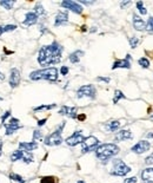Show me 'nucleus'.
<instances>
[{
    "instance_id": "f257e3e1",
    "label": "nucleus",
    "mask_w": 153,
    "mask_h": 183,
    "mask_svg": "<svg viewBox=\"0 0 153 183\" xmlns=\"http://www.w3.org/2000/svg\"><path fill=\"white\" fill-rule=\"evenodd\" d=\"M64 47L57 40L52 42L50 45H44L40 47L38 53V63L41 66H49L58 64L61 60Z\"/></svg>"
},
{
    "instance_id": "f03ea898",
    "label": "nucleus",
    "mask_w": 153,
    "mask_h": 183,
    "mask_svg": "<svg viewBox=\"0 0 153 183\" xmlns=\"http://www.w3.org/2000/svg\"><path fill=\"white\" fill-rule=\"evenodd\" d=\"M120 151V148L114 143H104L99 144V147L95 149V157L101 162H107L114 156H117Z\"/></svg>"
},
{
    "instance_id": "7ed1b4c3",
    "label": "nucleus",
    "mask_w": 153,
    "mask_h": 183,
    "mask_svg": "<svg viewBox=\"0 0 153 183\" xmlns=\"http://www.w3.org/2000/svg\"><path fill=\"white\" fill-rule=\"evenodd\" d=\"M59 71L57 67H45L41 70H35L30 73L31 80H49V82H57L58 80Z\"/></svg>"
},
{
    "instance_id": "20e7f679",
    "label": "nucleus",
    "mask_w": 153,
    "mask_h": 183,
    "mask_svg": "<svg viewBox=\"0 0 153 183\" xmlns=\"http://www.w3.org/2000/svg\"><path fill=\"white\" fill-rule=\"evenodd\" d=\"M65 125H66V122H61L60 125H58L52 133L47 135L44 139V144L47 147H55V145H60V144L64 142L63 141V131L65 129Z\"/></svg>"
},
{
    "instance_id": "39448f33",
    "label": "nucleus",
    "mask_w": 153,
    "mask_h": 183,
    "mask_svg": "<svg viewBox=\"0 0 153 183\" xmlns=\"http://www.w3.org/2000/svg\"><path fill=\"white\" fill-rule=\"evenodd\" d=\"M113 167H112V170H111V175H114V176H126L128 172L132 170L131 167H128L125 162L120 158H116L113 160Z\"/></svg>"
},
{
    "instance_id": "423d86ee",
    "label": "nucleus",
    "mask_w": 153,
    "mask_h": 183,
    "mask_svg": "<svg viewBox=\"0 0 153 183\" xmlns=\"http://www.w3.org/2000/svg\"><path fill=\"white\" fill-rule=\"evenodd\" d=\"M76 97H78L79 99L82 98V97L95 99V97H97V89H95V86L92 85V84L82 85L78 89V91H76Z\"/></svg>"
},
{
    "instance_id": "0eeeda50",
    "label": "nucleus",
    "mask_w": 153,
    "mask_h": 183,
    "mask_svg": "<svg viewBox=\"0 0 153 183\" xmlns=\"http://www.w3.org/2000/svg\"><path fill=\"white\" fill-rule=\"evenodd\" d=\"M99 147V139L94 136H88V137H85L84 142L81 143V152L82 154H87L91 151H95Z\"/></svg>"
},
{
    "instance_id": "6e6552de",
    "label": "nucleus",
    "mask_w": 153,
    "mask_h": 183,
    "mask_svg": "<svg viewBox=\"0 0 153 183\" xmlns=\"http://www.w3.org/2000/svg\"><path fill=\"white\" fill-rule=\"evenodd\" d=\"M84 139H85V136L82 135V131L76 130L71 135V136H69L65 139V143L67 144L69 147H75V145H78V144H81L84 142Z\"/></svg>"
},
{
    "instance_id": "1a4fd4ad",
    "label": "nucleus",
    "mask_w": 153,
    "mask_h": 183,
    "mask_svg": "<svg viewBox=\"0 0 153 183\" xmlns=\"http://www.w3.org/2000/svg\"><path fill=\"white\" fill-rule=\"evenodd\" d=\"M60 6L76 14H81L84 12V7L79 3L73 1V0H64V1L60 3Z\"/></svg>"
},
{
    "instance_id": "9d476101",
    "label": "nucleus",
    "mask_w": 153,
    "mask_h": 183,
    "mask_svg": "<svg viewBox=\"0 0 153 183\" xmlns=\"http://www.w3.org/2000/svg\"><path fill=\"white\" fill-rule=\"evenodd\" d=\"M19 123H20V121H19L18 118L12 117V118H9V122H8V123H5V124H4V127H5V129H6V132H5V133L7 135V136L14 133L15 131H18L19 129L23 128Z\"/></svg>"
},
{
    "instance_id": "9b49d317",
    "label": "nucleus",
    "mask_w": 153,
    "mask_h": 183,
    "mask_svg": "<svg viewBox=\"0 0 153 183\" xmlns=\"http://www.w3.org/2000/svg\"><path fill=\"white\" fill-rule=\"evenodd\" d=\"M131 60H132V56L126 54V57L124 59H117L114 60L112 65V70H117V69H131Z\"/></svg>"
},
{
    "instance_id": "f8f14e48",
    "label": "nucleus",
    "mask_w": 153,
    "mask_h": 183,
    "mask_svg": "<svg viewBox=\"0 0 153 183\" xmlns=\"http://www.w3.org/2000/svg\"><path fill=\"white\" fill-rule=\"evenodd\" d=\"M151 149V143L148 141H140L138 142L137 144H134L132 148H131V151L132 152H134V154H144L146 151H148Z\"/></svg>"
},
{
    "instance_id": "ddd939ff",
    "label": "nucleus",
    "mask_w": 153,
    "mask_h": 183,
    "mask_svg": "<svg viewBox=\"0 0 153 183\" xmlns=\"http://www.w3.org/2000/svg\"><path fill=\"white\" fill-rule=\"evenodd\" d=\"M20 79H21V76H20V71L18 69H12L11 72H9V79H8V83H9V86L12 89H15L17 86L20 84Z\"/></svg>"
},
{
    "instance_id": "4468645a",
    "label": "nucleus",
    "mask_w": 153,
    "mask_h": 183,
    "mask_svg": "<svg viewBox=\"0 0 153 183\" xmlns=\"http://www.w3.org/2000/svg\"><path fill=\"white\" fill-rule=\"evenodd\" d=\"M59 115L61 116H67L70 118H76L78 117V109L75 107H67V105H63L59 110Z\"/></svg>"
},
{
    "instance_id": "2eb2a0df",
    "label": "nucleus",
    "mask_w": 153,
    "mask_h": 183,
    "mask_svg": "<svg viewBox=\"0 0 153 183\" xmlns=\"http://www.w3.org/2000/svg\"><path fill=\"white\" fill-rule=\"evenodd\" d=\"M133 136H132V131L128 130V129H124V130H119L114 137V141L116 142H124V141H128V139H132Z\"/></svg>"
},
{
    "instance_id": "dca6fc26",
    "label": "nucleus",
    "mask_w": 153,
    "mask_h": 183,
    "mask_svg": "<svg viewBox=\"0 0 153 183\" xmlns=\"http://www.w3.org/2000/svg\"><path fill=\"white\" fill-rule=\"evenodd\" d=\"M67 23H69V14H67V12H64V11L58 12V14L55 15V19H54V26L55 27H59V26L66 25Z\"/></svg>"
},
{
    "instance_id": "f3484780",
    "label": "nucleus",
    "mask_w": 153,
    "mask_h": 183,
    "mask_svg": "<svg viewBox=\"0 0 153 183\" xmlns=\"http://www.w3.org/2000/svg\"><path fill=\"white\" fill-rule=\"evenodd\" d=\"M38 19H39V17H38L34 11H31V12H27L25 14V20L23 21V25L24 26H32V25H35L38 23Z\"/></svg>"
},
{
    "instance_id": "a211bd4d",
    "label": "nucleus",
    "mask_w": 153,
    "mask_h": 183,
    "mask_svg": "<svg viewBox=\"0 0 153 183\" xmlns=\"http://www.w3.org/2000/svg\"><path fill=\"white\" fill-rule=\"evenodd\" d=\"M19 149L23 151H27V152H32L33 150L38 149V143L37 142H20L19 143Z\"/></svg>"
},
{
    "instance_id": "6ab92c4d",
    "label": "nucleus",
    "mask_w": 153,
    "mask_h": 183,
    "mask_svg": "<svg viewBox=\"0 0 153 183\" xmlns=\"http://www.w3.org/2000/svg\"><path fill=\"white\" fill-rule=\"evenodd\" d=\"M133 27L136 28L137 31H144L146 30V23L142 20V19L138 15V14H133Z\"/></svg>"
},
{
    "instance_id": "aec40b11",
    "label": "nucleus",
    "mask_w": 153,
    "mask_h": 183,
    "mask_svg": "<svg viewBox=\"0 0 153 183\" xmlns=\"http://www.w3.org/2000/svg\"><path fill=\"white\" fill-rule=\"evenodd\" d=\"M141 181L144 183H153V168H145L141 171Z\"/></svg>"
},
{
    "instance_id": "412c9836",
    "label": "nucleus",
    "mask_w": 153,
    "mask_h": 183,
    "mask_svg": "<svg viewBox=\"0 0 153 183\" xmlns=\"http://www.w3.org/2000/svg\"><path fill=\"white\" fill-rule=\"evenodd\" d=\"M84 54H85V52H84L82 50H76V51L72 52V53L69 56V60H70L72 64H78Z\"/></svg>"
},
{
    "instance_id": "4be33fe9",
    "label": "nucleus",
    "mask_w": 153,
    "mask_h": 183,
    "mask_svg": "<svg viewBox=\"0 0 153 183\" xmlns=\"http://www.w3.org/2000/svg\"><path fill=\"white\" fill-rule=\"evenodd\" d=\"M120 125H121V123H120V121H111V122H107L106 124H105V129H106L107 131H110V132H116V131H118L119 129H120Z\"/></svg>"
},
{
    "instance_id": "5701e85b",
    "label": "nucleus",
    "mask_w": 153,
    "mask_h": 183,
    "mask_svg": "<svg viewBox=\"0 0 153 183\" xmlns=\"http://www.w3.org/2000/svg\"><path fill=\"white\" fill-rule=\"evenodd\" d=\"M24 155H25V151H23V150H20V149H18V150H15V151H13L12 154H11V161L12 162H17V161H21L23 158H24Z\"/></svg>"
},
{
    "instance_id": "b1692460",
    "label": "nucleus",
    "mask_w": 153,
    "mask_h": 183,
    "mask_svg": "<svg viewBox=\"0 0 153 183\" xmlns=\"http://www.w3.org/2000/svg\"><path fill=\"white\" fill-rule=\"evenodd\" d=\"M0 5H1L5 9L9 11V9H12L13 6L15 5V1L14 0H1V1H0Z\"/></svg>"
},
{
    "instance_id": "393cba45",
    "label": "nucleus",
    "mask_w": 153,
    "mask_h": 183,
    "mask_svg": "<svg viewBox=\"0 0 153 183\" xmlns=\"http://www.w3.org/2000/svg\"><path fill=\"white\" fill-rule=\"evenodd\" d=\"M126 96L122 93V91L120 90H116L114 91V97H113V104H117L120 99H125Z\"/></svg>"
},
{
    "instance_id": "a878e982",
    "label": "nucleus",
    "mask_w": 153,
    "mask_h": 183,
    "mask_svg": "<svg viewBox=\"0 0 153 183\" xmlns=\"http://www.w3.org/2000/svg\"><path fill=\"white\" fill-rule=\"evenodd\" d=\"M57 108V104L53 103V104H49V105H39L37 108H33V111H41V110H52V109H55Z\"/></svg>"
},
{
    "instance_id": "bb28decb",
    "label": "nucleus",
    "mask_w": 153,
    "mask_h": 183,
    "mask_svg": "<svg viewBox=\"0 0 153 183\" xmlns=\"http://www.w3.org/2000/svg\"><path fill=\"white\" fill-rule=\"evenodd\" d=\"M34 13H35L38 17H40V15H45V14H46L45 9H44V6H43L40 3L35 4V6H34Z\"/></svg>"
},
{
    "instance_id": "cd10ccee",
    "label": "nucleus",
    "mask_w": 153,
    "mask_h": 183,
    "mask_svg": "<svg viewBox=\"0 0 153 183\" xmlns=\"http://www.w3.org/2000/svg\"><path fill=\"white\" fill-rule=\"evenodd\" d=\"M138 64L142 67V69H150V65H151L148 58H146V57H141V58L138 60Z\"/></svg>"
},
{
    "instance_id": "c85d7f7f",
    "label": "nucleus",
    "mask_w": 153,
    "mask_h": 183,
    "mask_svg": "<svg viewBox=\"0 0 153 183\" xmlns=\"http://www.w3.org/2000/svg\"><path fill=\"white\" fill-rule=\"evenodd\" d=\"M9 180H12V181H14L17 183H25V180L20 175L15 174V172H11V174H9Z\"/></svg>"
},
{
    "instance_id": "c756f323",
    "label": "nucleus",
    "mask_w": 153,
    "mask_h": 183,
    "mask_svg": "<svg viewBox=\"0 0 153 183\" xmlns=\"http://www.w3.org/2000/svg\"><path fill=\"white\" fill-rule=\"evenodd\" d=\"M34 160L33 155H32V152H27L25 151V155H24V158H23V162L26 163V164H30V163H32Z\"/></svg>"
},
{
    "instance_id": "7c9ffc66",
    "label": "nucleus",
    "mask_w": 153,
    "mask_h": 183,
    "mask_svg": "<svg viewBox=\"0 0 153 183\" xmlns=\"http://www.w3.org/2000/svg\"><path fill=\"white\" fill-rule=\"evenodd\" d=\"M139 38L138 37H131L128 38V43H130V46H131V49H136V47L138 46L139 44Z\"/></svg>"
},
{
    "instance_id": "2f4dec72",
    "label": "nucleus",
    "mask_w": 153,
    "mask_h": 183,
    "mask_svg": "<svg viewBox=\"0 0 153 183\" xmlns=\"http://www.w3.org/2000/svg\"><path fill=\"white\" fill-rule=\"evenodd\" d=\"M136 5H137V8H138V11H139L140 14H147V9L144 6V3H142V1H138Z\"/></svg>"
},
{
    "instance_id": "473e14b6",
    "label": "nucleus",
    "mask_w": 153,
    "mask_h": 183,
    "mask_svg": "<svg viewBox=\"0 0 153 183\" xmlns=\"http://www.w3.org/2000/svg\"><path fill=\"white\" fill-rule=\"evenodd\" d=\"M41 139H43V132L40 130H34L33 131V142L41 141Z\"/></svg>"
},
{
    "instance_id": "72a5a7b5",
    "label": "nucleus",
    "mask_w": 153,
    "mask_h": 183,
    "mask_svg": "<svg viewBox=\"0 0 153 183\" xmlns=\"http://www.w3.org/2000/svg\"><path fill=\"white\" fill-rule=\"evenodd\" d=\"M40 183H55V178L53 176H45L41 177Z\"/></svg>"
},
{
    "instance_id": "f704fd0d",
    "label": "nucleus",
    "mask_w": 153,
    "mask_h": 183,
    "mask_svg": "<svg viewBox=\"0 0 153 183\" xmlns=\"http://www.w3.org/2000/svg\"><path fill=\"white\" fill-rule=\"evenodd\" d=\"M146 30L148 32H153V17H150L146 23Z\"/></svg>"
},
{
    "instance_id": "c9c22d12",
    "label": "nucleus",
    "mask_w": 153,
    "mask_h": 183,
    "mask_svg": "<svg viewBox=\"0 0 153 183\" xmlns=\"http://www.w3.org/2000/svg\"><path fill=\"white\" fill-rule=\"evenodd\" d=\"M17 28V25H13V24H8V25H4V32H12Z\"/></svg>"
},
{
    "instance_id": "e433bc0d",
    "label": "nucleus",
    "mask_w": 153,
    "mask_h": 183,
    "mask_svg": "<svg viewBox=\"0 0 153 183\" xmlns=\"http://www.w3.org/2000/svg\"><path fill=\"white\" fill-rule=\"evenodd\" d=\"M9 116H11V110H7V111H5V112H4V115L1 116V118H0V119H1V124H3V125L5 124L6 119H7Z\"/></svg>"
},
{
    "instance_id": "4c0bfd02",
    "label": "nucleus",
    "mask_w": 153,
    "mask_h": 183,
    "mask_svg": "<svg viewBox=\"0 0 153 183\" xmlns=\"http://www.w3.org/2000/svg\"><path fill=\"white\" fill-rule=\"evenodd\" d=\"M145 164L148 166V167H150V166H153V152L150 154V155L145 158Z\"/></svg>"
},
{
    "instance_id": "58836bf2",
    "label": "nucleus",
    "mask_w": 153,
    "mask_h": 183,
    "mask_svg": "<svg viewBox=\"0 0 153 183\" xmlns=\"http://www.w3.org/2000/svg\"><path fill=\"white\" fill-rule=\"evenodd\" d=\"M97 80L98 82H105L106 84H108L111 82V78L110 77H97Z\"/></svg>"
},
{
    "instance_id": "ea45409f",
    "label": "nucleus",
    "mask_w": 153,
    "mask_h": 183,
    "mask_svg": "<svg viewBox=\"0 0 153 183\" xmlns=\"http://www.w3.org/2000/svg\"><path fill=\"white\" fill-rule=\"evenodd\" d=\"M69 71H70V70H69V67H67V66H65V65H64V66H61V67H60V73H61V76H67Z\"/></svg>"
},
{
    "instance_id": "a19ab883",
    "label": "nucleus",
    "mask_w": 153,
    "mask_h": 183,
    "mask_svg": "<svg viewBox=\"0 0 153 183\" xmlns=\"http://www.w3.org/2000/svg\"><path fill=\"white\" fill-rule=\"evenodd\" d=\"M124 183H137V177L133 176V177H128L124 181Z\"/></svg>"
},
{
    "instance_id": "79ce46f5",
    "label": "nucleus",
    "mask_w": 153,
    "mask_h": 183,
    "mask_svg": "<svg viewBox=\"0 0 153 183\" xmlns=\"http://www.w3.org/2000/svg\"><path fill=\"white\" fill-rule=\"evenodd\" d=\"M131 4H132L131 0H127V1H122V3H120V7H121V8H125L126 6H130Z\"/></svg>"
},
{
    "instance_id": "37998d69",
    "label": "nucleus",
    "mask_w": 153,
    "mask_h": 183,
    "mask_svg": "<svg viewBox=\"0 0 153 183\" xmlns=\"http://www.w3.org/2000/svg\"><path fill=\"white\" fill-rule=\"evenodd\" d=\"M47 122V118H43V119H39L38 121V127H43V125H45V123Z\"/></svg>"
},
{
    "instance_id": "c03bdc74",
    "label": "nucleus",
    "mask_w": 153,
    "mask_h": 183,
    "mask_svg": "<svg viewBox=\"0 0 153 183\" xmlns=\"http://www.w3.org/2000/svg\"><path fill=\"white\" fill-rule=\"evenodd\" d=\"M76 118H78L80 122H82V121L86 119V115L85 113H78V117H76Z\"/></svg>"
},
{
    "instance_id": "a18cd8bd",
    "label": "nucleus",
    "mask_w": 153,
    "mask_h": 183,
    "mask_svg": "<svg viewBox=\"0 0 153 183\" xmlns=\"http://www.w3.org/2000/svg\"><path fill=\"white\" fill-rule=\"evenodd\" d=\"M79 4H84V5H92V4H94V1H86V0H80Z\"/></svg>"
},
{
    "instance_id": "49530a36",
    "label": "nucleus",
    "mask_w": 153,
    "mask_h": 183,
    "mask_svg": "<svg viewBox=\"0 0 153 183\" xmlns=\"http://www.w3.org/2000/svg\"><path fill=\"white\" fill-rule=\"evenodd\" d=\"M4 33H5L4 32V25H0V37H1Z\"/></svg>"
},
{
    "instance_id": "de8ad7c7",
    "label": "nucleus",
    "mask_w": 153,
    "mask_h": 183,
    "mask_svg": "<svg viewBox=\"0 0 153 183\" xmlns=\"http://www.w3.org/2000/svg\"><path fill=\"white\" fill-rule=\"evenodd\" d=\"M1 154H3V141L0 139V156H1Z\"/></svg>"
},
{
    "instance_id": "09e8293b",
    "label": "nucleus",
    "mask_w": 153,
    "mask_h": 183,
    "mask_svg": "<svg viewBox=\"0 0 153 183\" xmlns=\"http://www.w3.org/2000/svg\"><path fill=\"white\" fill-rule=\"evenodd\" d=\"M4 79H5V74L0 71V80H4Z\"/></svg>"
},
{
    "instance_id": "8fccbe9b",
    "label": "nucleus",
    "mask_w": 153,
    "mask_h": 183,
    "mask_svg": "<svg viewBox=\"0 0 153 183\" xmlns=\"http://www.w3.org/2000/svg\"><path fill=\"white\" fill-rule=\"evenodd\" d=\"M146 137H147V138H153V133H152V132H148V133L146 135Z\"/></svg>"
},
{
    "instance_id": "3c124183",
    "label": "nucleus",
    "mask_w": 153,
    "mask_h": 183,
    "mask_svg": "<svg viewBox=\"0 0 153 183\" xmlns=\"http://www.w3.org/2000/svg\"><path fill=\"white\" fill-rule=\"evenodd\" d=\"M4 51L6 52V54H12V53H13V51H7L6 49H4Z\"/></svg>"
},
{
    "instance_id": "603ef678",
    "label": "nucleus",
    "mask_w": 153,
    "mask_h": 183,
    "mask_svg": "<svg viewBox=\"0 0 153 183\" xmlns=\"http://www.w3.org/2000/svg\"><path fill=\"white\" fill-rule=\"evenodd\" d=\"M86 30H87V28H86V26H85V25H84V26H81V31H82V32H85Z\"/></svg>"
},
{
    "instance_id": "864d4df0",
    "label": "nucleus",
    "mask_w": 153,
    "mask_h": 183,
    "mask_svg": "<svg viewBox=\"0 0 153 183\" xmlns=\"http://www.w3.org/2000/svg\"><path fill=\"white\" fill-rule=\"evenodd\" d=\"M76 183H86V182H85V181H82V180H79V181L76 182Z\"/></svg>"
},
{
    "instance_id": "5fc2aeb1",
    "label": "nucleus",
    "mask_w": 153,
    "mask_h": 183,
    "mask_svg": "<svg viewBox=\"0 0 153 183\" xmlns=\"http://www.w3.org/2000/svg\"><path fill=\"white\" fill-rule=\"evenodd\" d=\"M1 99H3V98H0V101H1Z\"/></svg>"
},
{
    "instance_id": "6e6d98bb",
    "label": "nucleus",
    "mask_w": 153,
    "mask_h": 183,
    "mask_svg": "<svg viewBox=\"0 0 153 183\" xmlns=\"http://www.w3.org/2000/svg\"><path fill=\"white\" fill-rule=\"evenodd\" d=\"M152 118H153V116H152Z\"/></svg>"
}]
</instances>
